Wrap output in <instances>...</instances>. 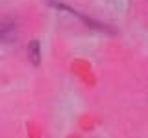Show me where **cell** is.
I'll list each match as a JSON object with an SVG mask.
<instances>
[{"label": "cell", "mask_w": 148, "mask_h": 138, "mask_svg": "<svg viewBox=\"0 0 148 138\" xmlns=\"http://www.w3.org/2000/svg\"><path fill=\"white\" fill-rule=\"evenodd\" d=\"M28 57L34 64L41 63V50H39V41H32L30 46H28Z\"/></svg>", "instance_id": "cell-1"}]
</instances>
